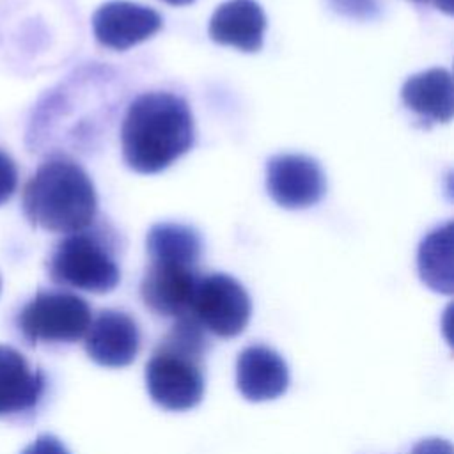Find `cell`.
Masks as SVG:
<instances>
[{
  "mask_svg": "<svg viewBox=\"0 0 454 454\" xmlns=\"http://www.w3.org/2000/svg\"><path fill=\"white\" fill-rule=\"evenodd\" d=\"M18 184V168L14 160L0 151V206L5 204L12 193L16 192Z\"/></svg>",
  "mask_w": 454,
  "mask_h": 454,
  "instance_id": "e0dca14e",
  "label": "cell"
},
{
  "mask_svg": "<svg viewBox=\"0 0 454 454\" xmlns=\"http://www.w3.org/2000/svg\"><path fill=\"white\" fill-rule=\"evenodd\" d=\"M96 209L94 184L87 172L71 160H48L23 190L25 216L44 231L82 232L92 223Z\"/></svg>",
  "mask_w": 454,
  "mask_h": 454,
  "instance_id": "3957f363",
  "label": "cell"
},
{
  "mask_svg": "<svg viewBox=\"0 0 454 454\" xmlns=\"http://www.w3.org/2000/svg\"><path fill=\"white\" fill-rule=\"evenodd\" d=\"M266 14L255 0H227L209 20V37L241 51H257L264 41Z\"/></svg>",
  "mask_w": 454,
  "mask_h": 454,
  "instance_id": "4fadbf2b",
  "label": "cell"
},
{
  "mask_svg": "<svg viewBox=\"0 0 454 454\" xmlns=\"http://www.w3.org/2000/svg\"><path fill=\"white\" fill-rule=\"evenodd\" d=\"M83 348L98 365L126 367L137 358L140 349L138 325L122 310L103 309L90 319Z\"/></svg>",
  "mask_w": 454,
  "mask_h": 454,
  "instance_id": "9c48e42d",
  "label": "cell"
},
{
  "mask_svg": "<svg viewBox=\"0 0 454 454\" xmlns=\"http://www.w3.org/2000/svg\"><path fill=\"white\" fill-rule=\"evenodd\" d=\"M411 454H452V445L442 438H426L411 449Z\"/></svg>",
  "mask_w": 454,
  "mask_h": 454,
  "instance_id": "d6986e66",
  "label": "cell"
},
{
  "mask_svg": "<svg viewBox=\"0 0 454 454\" xmlns=\"http://www.w3.org/2000/svg\"><path fill=\"white\" fill-rule=\"evenodd\" d=\"M21 454H71L67 447L53 434H39L30 445H27Z\"/></svg>",
  "mask_w": 454,
  "mask_h": 454,
  "instance_id": "ac0fdd59",
  "label": "cell"
},
{
  "mask_svg": "<svg viewBox=\"0 0 454 454\" xmlns=\"http://www.w3.org/2000/svg\"><path fill=\"white\" fill-rule=\"evenodd\" d=\"M434 4L440 11H443L447 14H452V11H454V0H434Z\"/></svg>",
  "mask_w": 454,
  "mask_h": 454,
  "instance_id": "ffe728a7",
  "label": "cell"
},
{
  "mask_svg": "<svg viewBox=\"0 0 454 454\" xmlns=\"http://www.w3.org/2000/svg\"><path fill=\"white\" fill-rule=\"evenodd\" d=\"M163 2H167V4H170V5H188V4H192L193 0H163Z\"/></svg>",
  "mask_w": 454,
  "mask_h": 454,
  "instance_id": "44dd1931",
  "label": "cell"
},
{
  "mask_svg": "<svg viewBox=\"0 0 454 454\" xmlns=\"http://www.w3.org/2000/svg\"><path fill=\"white\" fill-rule=\"evenodd\" d=\"M193 140L195 126L188 103L165 90L137 96L121 126L122 158L138 174L165 170Z\"/></svg>",
  "mask_w": 454,
  "mask_h": 454,
  "instance_id": "6da1fadb",
  "label": "cell"
},
{
  "mask_svg": "<svg viewBox=\"0 0 454 454\" xmlns=\"http://www.w3.org/2000/svg\"><path fill=\"white\" fill-rule=\"evenodd\" d=\"M401 99L426 121L449 122L454 115L452 76L443 67L417 73L403 83Z\"/></svg>",
  "mask_w": 454,
  "mask_h": 454,
  "instance_id": "5bb4252c",
  "label": "cell"
},
{
  "mask_svg": "<svg viewBox=\"0 0 454 454\" xmlns=\"http://www.w3.org/2000/svg\"><path fill=\"white\" fill-rule=\"evenodd\" d=\"M270 197L286 209H303L317 204L326 192L321 165L305 154H275L266 163Z\"/></svg>",
  "mask_w": 454,
  "mask_h": 454,
  "instance_id": "52a82bcc",
  "label": "cell"
},
{
  "mask_svg": "<svg viewBox=\"0 0 454 454\" xmlns=\"http://www.w3.org/2000/svg\"><path fill=\"white\" fill-rule=\"evenodd\" d=\"M188 314L206 332L229 339L247 328L252 301L247 289L234 277L211 273L199 277Z\"/></svg>",
  "mask_w": 454,
  "mask_h": 454,
  "instance_id": "8992f818",
  "label": "cell"
},
{
  "mask_svg": "<svg viewBox=\"0 0 454 454\" xmlns=\"http://www.w3.org/2000/svg\"><path fill=\"white\" fill-rule=\"evenodd\" d=\"M145 248L151 261L176 262L193 268L202 255V241L199 232L190 225L176 222L154 223L147 231Z\"/></svg>",
  "mask_w": 454,
  "mask_h": 454,
  "instance_id": "2e32d148",
  "label": "cell"
},
{
  "mask_svg": "<svg viewBox=\"0 0 454 454\" xmlns=\"http://www.w3.org/2000/svg\"><path fill=\"white\" fill-rule=\"evenodd\" d=\"M207 349L206 330L190 314L176 317L145 364V387L151 399L170 411L197 406L204 395Z\"/></svg>",
  "mask_w": 454,
  "mask_h": 454,
  "instance_id": "7a4b0ae2",
  "label": "cell"
},
{
  "mask_svg": "<svg viewBox=\"0 0 454 454\" xmlns=\"http://www.w3.org/2000/svg\"><path fill=\"white\" fill-rule=\"evenodd\" d=\"M161 25L163 20L154 9L128 0L105 2L92 14V30L98 43L117 51L153 37Z\"/></svg>",
  "mask_w": 454,
  "mask_h": 454,
  "instance_id": "ba28073f",
  "label": "cell"
},
{
  "mask_svg": "<svg viewBox=\"0 0 454 454\" xmlns=\"http://www.w3.org/2000/svg\"><path fill=\"white\" fill-rule=\"evenodd\" d=\"M46 390V376L14 348L0 344V417L34 410Z\"/></svg>",
  "mask_w": 454,
  "mask_h": 454,
  "instance_id": "7c38bea8",
  "label": "cell"
},
{
  "mask_svg": "<svg viewBox=\"0 0 454 454\" xmlns=\"http://www.w3.org/2000/svg\"><path fill=\"white\" fill-rule=\"evenodd\" d=\"M48 273L55 284L87 293H110L121 280V270L105 245L89 232L64 238L50 257Z\"/></svg>",
  "mask_w": 454,
  "mask_h": 454,
  "instance_id": "277c9868",
  "label": "cell"
},
{
  "mask_svg": "<svg viewBox=\"0 0 454 454\" xmlns=\"http://www.w3.org/2000/svg\"><path fill=\"white\" fill-rule=\"evenodd\" d=\"M197 282L193 266L151 261L140 282V298L158 316L181 317L190 312Z\"/></svg>",
  "mask_w": 454,
  "mask_h": 454,
  "instance_id": "30bf717a",
  "label": "cell"
},
{
  "mask_svg": "<svg viewBox=\"0 0 454 454\" xmlns=\"http://www.w3.org/2000/svg\"><path fill=\"white\" fill-rule=\"evenodd\" d=\"M454 229L452 222H447L431 231L417 252V268L422 282L443 294H450L454 289Z\"/></svg>",
  "mask_w": 454,
  "mask_h": 454,
  "instance_id": "9a60e30c",
  "label": "cell"
},
{
  "mask_svg": "<svg viewBox=\"0 0 454 454\" xmlns=\"http://www.w3.org/2000/svg\"><path fill=\"white\" fill-rule=\"evenodd\" d=\"M413 2H426V0H413Z\"/></svg>",
  "mask_w": 454,
  "mask_h": 454,
  "instance_id": "7402d4cb",
  "label": "cell"
},
{
  "mask_svg": "<svg viewBox=\"0 0 454 454\" xmlns=\"http://www.w3.org/2000/svg\"><path fill=\"white\" fill-rule=\"evenodd\" d=\"M90 319V305L82 296L67 291H39L20 310L16 326L30 346L76 342L85 335Z\"/></svg>",
  "mask_w": 454,
  "mask_h": 454,
  "instance_id": "5b68a950",
  "label": "cell"
},
{
  "mask_svg": "<svg viewBox=\"0 0 454 454\" xmlns=\"http://www.w3.org/2000/svg\"><path fill=\"white\" fill-rule=\"evenodd\" d=\"M289 385L286 360L271 348L254 344L245 348L236 360V387L252 403L280 397Z\"/></svg>",
  "mask_w": 454,
  "mask_h": 454,
  "instance_id": "8fae6325",
  "label": "cell"
}]
</instances>
